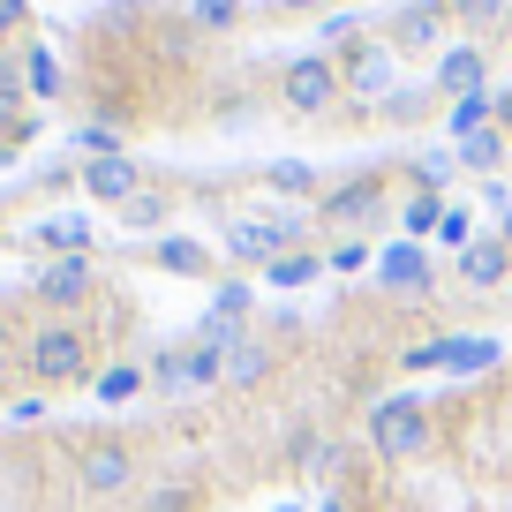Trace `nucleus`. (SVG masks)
<instances>
[{
	"instance_id": "dca6fc26",
	"label": "nucleus",
	"mask_w": 512,
	"mask_h": 512,
	"mask_svg": "<svg viewBox=\"0 0 512 512\" xmlns=\"http://www.w3.org/2000/svg\"><path fill=\"white\" fill-rule=\"evenodd\" d=\"M452 144H467V136H482V128H497V91H475V98H452Z\"/></svg>"
},
{
	"instance_id": "f257e3e1",
	"label": "nucleus",
	"mask_w": 512,
	"mask_h": 512,
	"mask_svg": "<svg viewBox=\"0 0 512 512\" xmlns=\"http://www.w3.org/2000/svg\"><path fill=\"white\" fill-rule=\"evenodd\" d=\"M369 452H377V460H392V467H407V460H422V452H437L430 407H422L415 392H400V400H377V407H369Z\"/></svg>"
},
{
	"instance_id": "412c9836",
	"label": "nucleus",
	"mask_w": 512,
	"mask_h": 512,
	"mask_svg": "<svg viewBox=\"0 0 512 512\" xmlns=\"http://www.w3.org/2000/svg\"><path fill=\"white\" fill-rule=\"evenodd\" d=\"M452 151H460L467 174H490V181H497V166H505V136H497V128H482V136H467V144H452Z\"/></svg>"
},
{
	"instance_id": "9b49d317",
	"label": "nucleus",
	"mask_w": 512,
	"mask_h": 512,
	"mask_svg": "<svg viewBox=\"0 0 512 512\" xmlns=\"http://www.w3.org/2000/svg\"><path fill=\"white\" fill-rule=\"evenodd\" d=\"M377 287H392V294H430V249H422V241L377 249Z\"/></svg>"
},
{
	"instance_id": "6e6552de",
	"label": "nucleus",
	"mask_w": 512,
	"mask_h": 512,
	"mask_svg": "<svg viewBox=\"0 0 512 512\" xmlns=\"http://www.w3.org/2000/svg\"><path fill=\"white\" fill-rule=\"evenodd\" d=\"M226 249H234V264L272 272L279 256L294 249V241H287V226H279V219H226Z\"/></svg>"
},
{
	"instance_id": "6ab92c4d",
	"label": "nucleus",
	"mask_w": 512,
	"mask_h": 512,
	"mask_svg": "<svg viewBox=\"0 0 512 512\" xmlns=\"http://www.w3.org/2000/svg\"><path fill=\"white\" fill-rule=\"evenodd\" d=\"M264 279H272V287H287V294H302L309 279H324V256H317V249H287Z\"/></svg>"
},
{
	"instance_id": "ea45409f",
	"label": "nucleus",
	"mask_w": 512,
	"mask_h": 512,
	"mask_svg": "<svg viewBox=\"0 0 512 512\" xmlns=\"http://www.w3.org/2000/svg\"><path fill=\"white\" fill-rule=\"evenodd\" d=\"M324 512H354V505H347V497H332V505H324Z\"/></svg>"
},
{
	"instance_id": "423d86ee",
	"label": "nucleus",
	"mask_w": 512,
	"mask_h": 512,
	"mask_svg": "<svg viewBox=\"0 0 512 512\" xmlns=\"http://www.w3.org/2000/svg\"><path fill=\"white\" fill-rule=\"evenodd\" d=\"M384 211H392L384 181H377V174H362V181H347V189H332V196H324V204H317V219H324V226H347V234H362V241H369V226H377Z\"/></svg>"
},
{
	"instance_id": "f03ea898",
	"label": "nucleus",
	"mask_w": 512,
	"mask_h": 512,
	"mask_svg": "<svg viewBox=\"0 0 512 512\" xmlns=\"http://www.w3.org/2000/svg\"><path fill=\"white\" fill-rule=\"evenodd\" d=\"M23 377L83 384V377H91V332H83V324H38L31 347H23Z\"/></svg>"
},
{
	"instance_id": "7ed1b4c3",
	"label": "nucleus",
	"mask_w": 512,
	"mask_h": 512,
	"mask_svg": "<svg viewBox=\"0 0 512 512\" xmlns=\"http://www.w3.org/2000/svg\"><path fill=\"white\" fill-rule=\"evenodd\" d=\"M339 98H347V76H339V61H324V53H294L287 76H279V106L302 113V121L332 113Z\"/></svg>"
},
{
	"instance_id": "4468645a",
	"label": "nucleus",
	"mask_w": 512,
	"mask_h": 512,
	"mask_svg": "<svg viewBox=\"0 0 512 512\" xmlns=\"http://www.w3.org/2000/svg\"><path fill=\"white\" fill-rule=\"evenodd\" d=\"M151 264H159V272H174V279H211V264H219V256H211L204 241H189V234H159V241H151Z\"/></svg>"
},
{
	"instance_id": "20e7f679",
	"label": "nucleus",
	"mask_w": 512,
	"mask_h": 512,
	"mask_svg": "<svg viewBox=\"0 0 512 512\" xmlns=\"http://www.w3.org/2000/svg\"><path fill=\"white\" fill-rule=\"evenodd\" d=\"M151 384H159L166 400H189V392H211L226 384V347H204V339H181L151 362Z\"/></svg>"
},
{
	"instance_id": "a878e982",
	"label": "nucleus",
	"mask_w": 512,
	"mask_h": 512,
	"mask_svg": "<svg viewBox=\"0 0 512 512\" xmlns=\"http://www.w3.org/2000/svg\"><path fill=\"white\" fill-rule=\"evenodd\" d=\"M249 302H256V287H249V279H226V287L211 294V317H226V324H249Z\"/></svg>"
},
{
	"instance_id": "393cba45",
	"label": "nucleus",
	"mask_w": 512,
	"mask_h": 512,
	"mask_svg": "<svg viewBox=\"0 0 512 512\" xmlns=\"http://www.w3.org/2000/svg\"><path fill=\"white\" fill-rule=\"evenodd\" d=\"M264 189H272V196H309L317 174H309L302 159H279V166H264Z\"/></svg>"
},
{
	"instance_id": "c756f323",
	"label": "nucleus",
	"mask_w": 512,
	"mask_h": 512,
	"mask_svg": "<svg viewBox=\"0 0 512 512\" xmlns=\"http://www.w3.org/2000/svg\"><path fill=\"white\" fill-rule=\"evenodd\" d=\"M497 362V339H460L452 347V377H475V369H490Z\"/></svg>"
},
{
	"instance_id": "f704fd0d",
	"label": "nucleus",
	"mask_w": 512,
	"mask_h": 512,
	"mask_svg": "<svg viewBox=\"0 0 512 512\" xmlns=\"http://www.w3.org/2000/svg\"><path fill=\"white\" fill-rule=\"evenodd\" d=\"M452 16H467V23H497V16H505V0H452Z\"/></svg>"
},
{
	"instance_id": "f3484780",
	"label": "nucleus",
	"mask_w": 512,
	"mask_h": 512,
	"mask_svg": "<svg viewBox=\"0 0 512 512\" xmlns=\"http://www.w3.org/2000/svg\"><path fill=\"white\" fill-rule=\"evenodd\" d=\"M400 226H407V241L437 234V226H445V189H422V181H415V196L400 204Z\"/></svg>"
},
{
	"instance_id": "4c0bfd02",
	"label": "nucleus",
	"mask_w": 512,
	"mask_h": 512,
	"mask_svg": "<svg viewBox=\"0 0 512 512\" xmlns=\"http://www.w3.org/2000/svg\"><path fill=\"white\" fill-rule=\"evenodd\" d=\"M16 377V347H8V332H0V384Z\"/></svg>"
},
{
	"instance_id": "f8f14e48",
	"label": "nucleus",
	"mask_w": 512,
	"mask_h": 512,
	"mask_svg": "<svg viewBox=\"0 0 512 512\" xmlns=\"http://www.w3.org/2000/svg\"><path fill=\"white\" fill-rule=\"evenodd\" d=\"M83 189H91L98 204H113V211H121L128 196L144 189V166L128 159V151H121V159H83Z\"/></svg>"
},
{
	"instance_id": "2eb2a0df",
	"label": "nucleus",
	"mask_w": 512,
	"mask_h": 512,
	"mask_svg": "<svg viewBox=\"0 0 512 512\" xmlns=\"http://www.w3.org/2000/svg\"><path fill=\"white\" fill-rule=\"evenodd\" d=\"M482 76H490V53H482V46H452L445 61H437V91H445V98H475Z\"/></svg>"
},
{
	"instance_id": "b1692460",
	"label": "nucleus",
	"mask_w": 512,
	"mask_h": 512,
	"mask_svg": "<svg viewBox=\"0 0 512 512\" xmlns=\"http://www.w3.org/2000/svg\"><path fill=\"white\" fill-rule=\"evenodd\" d=\"M369 264H377V249H369L362 234H347V241H339V249H324V272H339V279L369 272Z\"/></svg>"
},
{
	"instance_id": "72a5a7b5",
	"label": "nucleus",
	"mask_w": 512,
	"mask_h": 512,
	"mask_svg": "<svg viewBox=\"0 0 512 512\" xmlns=\"http://www.w3.org/2000/svg\"><path fill=\"white\" fill-rule=\"evenodd\" d=\"M437 241H445L452 256H460V249H475V226H467V211H445V226H437Z\"/></svg>"
},
{
	"instance_id": "473e14b6",
	"label": "nucleus",
	"mask_w": 512,
	"mask_h": 512,
	"mask_svg": "<svg viewBox=\"0 0 512 512\" xmlns=\"http://www.w3.org/2000/svg\"><path fill=\"white\" fill-rule=\"evenodd\" d=\"M422 106H430V91H407V83H400L377 113H384V121H422Z\"/></svg>"
},
{
	"instance_id": "7c9ffc66",
	"label": "nucleus",
	"mask_w": 512,
	"mask_h": 512,
	"mask_svg": "<svg viewBox=\"0 0 512 512\" xmlns=\"http://www.w3.org/2000/svg\"><path fill=\"white\" fill-rule=\"evenodd\" d=\"M452 166H460V151H415V181L422 189H445Z\"/></svg>"
},
{
	"instance_id": "9d476101",
	"label": "nucleus",
	"mask_w": 512,
	"mask_h": 512,
	"mask_svg": "<svg viewBox=\"0 0 512 512\" xmlns=\"http://www.w3.org/2000/svg\"><path fill=\"white\" fill-rule=\"evenodd\" d=\"M91 294H98L91 256H61V264H46V272H38V302H46V309H83Z\"/></svg>"
},
{
	"instance_id": "a211bd4d",
	"label": "nucleus",
	"mask_w": 512,
	"mask_h": 512,
	"mask_svg": "<svg viewBox=\"0 0 512 512\" xmlns=\"http://www.w3.org/2000/svg\"><path fill=\"white\" fill-rule=\"evenodd\" d=\"M272 347H264V339H241V347L234 354H226V384H241V392H249V384H264V377H272Z\"/></svg>"
},
{
	"instance_id": "cd10ccee",
	"label": "nucleus",
	"mask_w": 512,
	"mask_h": 512,
	"mask_svg": "<svg viewBox=\"0 0 512 512\" xmlns=\"http://www.w3.org/2000/svg\"><path fill=\"white\" fill-rule=\"evenodd\" d=\"M196 505H204V490H196V482H166V490L144 497V512H196Z\"/></svg>"
},
{
	"instance_id": "5701e85b",
	"label": "nucleus",
	"mask_w": 512,
	"mask_h": 512,
	"mask_svg": "<svg viewBox=\"0 0 512 512\" xmlns=\"http://www.w3.org/2000/svg\"><path fill=\"white\" fill-rule=\"evenodd\" d=\"M23 76H31V98H61V91H68V76H61V61H53V46H31V53H23Z\"/></svg>"
},
{
	"instance_id": "aec40b11",
	"label": "nucleus",
	"mask_w": 512,
	"mask_h": 512,
	"mask_svg": "<svg viewBox=\"0 0 512 512\" xmlns=\"http://www.w3.org/2000/svg\"><path fill=\"white\" fill-rule=\"evenodd\" d=\"M98 400H106V407H121V400H136V392H144V384H151V369H136V362H113V369H98Z\"/></svg>"
},
{
	"instance_id": "39448f33",
	"label": "nucleus",
	"mask_w": 512,
	"mask_h": 512,
	"mask_svg": "<svg viewBox=\"0 0 512 512\" xmlns=\"http://www.w3.org/2000/svg\"><path fill=\"white\" fill-rule=\"evenodd\" d=\"M76 482L91 497H121V490H136V452L121 445V437H91V445L76 452Z\"/></svg>"
},
{
	"instance_id": "c9c22d12",
	"label": "nucleus",
	"mask_w": 512,
	"mask_h": 512,
	"mask_svg": "<svg viewBox=\"0 0 512 512\" xmlns=\"http://www.w3.org/2000/svg\"><path fill=\"white\" fill-rule=\"evenodd\" d=\"M23 16H31L23 0H0V38H8V31H23Z\"/></svg>"
},
{
	"instance_id": "ddd939ff",
	"label": "nucleus",
	"mask_w": 512,
	"mask_h": 512,
	"mask_svg": "<svg viewBox=\"0 0 512 512\" xmlns=\"http://www.w3.org/2000/svg\"><path fill=\"white\" fill-rule=\"evenodd\" d=\"M452 264H460V279H467L475 294H490V287H512V249H505V241H475V249H460Z\"/></svg>"
},
{
	"instance_id": "0eeeda50",
	"label": "nucleus",
	"mask_w": 512,
	"mask_h": 512,
	"mask_svg": "<svg viewBox=\"0 0 512 512\" xmlns=\"http://www.w3.org/2000/svg\"><path fill=\"white\" fill-rule=\"evenodd\" d=\"M339 76H347L354 98H377V106L400 91V83H392V46H377V38H354L347 61H339Z\"/></svg>"
},
{
	"instance_id": "a19ab883",
	"label": "nucleus",
	"mask_w": 512,
	"mask_h": 512,
	"mask_svg": "<svg viewBox=\"0 0 512 512\" xmlns=\"http://www.w3.org/2000/svg\"><path fill=\"white\" fill-rule=\"evenodd\" d=\"M497 241H505V249H512V219H505V226H497Z\"/></svg>"
},
{
	"instance_id": "4be33fe9",
	"label": "nucleus",
	"mask_w": 512,
	"mask_h": 512,
	"mask_svg": "<svg viewBox=\"0 0 512 512\" xmlns=\"http://www.w3.org/2000/svg\"><path fill=\"white\" fill-rule=\"evenodd\" d=\"M166 211H174V196H166V189H136V196L121 204V226L151 234V226H166Z\"/></svg>"
},
{
	"instance_id": "1a4fd4ad",
	"label": "nucleus",
	"mask_w": 512,
	"mask_h": 512,
	"mask_svg": "<svg viewBox=\"0 0 512 512\" xmlns=\"http://www.w3.org/2000/svg\"><path fill=\"white\" fill-rule=\"evenodd\" d=\"M445 16H452V0H415V8H400V16L384 23V46L392 53H422L445 38Z\"/></svg>"
},
{
	"instance_id": "c85d7f7f",
	"label": "nucleus",
	"mask_w": 512,
	"mask_h": 512,
	"mask_svg": "<svg viewBox=\"0 0 512 512\" xmlns=\"http://www.w3.org/2000/svg\"><path fill=\"white\" fill-rule=\"evenodd\" d=\"M452 347H460L452 332H445V339H422V347L400 354V369H452Z\"/></svg>"
},
{
	"instance_id": "bb28decb",
	"label": "nucleus",
	"mask_w": 512,
	"mask_h": 512,
	"mask_svg": "<svg viewBox=\"0 0 512 512\" xmlns=\"http://www.w3.org/2000/svg\"><path fill=\"white\" fill-rule=\"evenodd\" d=\"M189 23H196V31H234L241 0H189Z\"/></svg>"
},
{
	"instance_id": "2f4dec72",
	"label": "nucleus",
	"mask_w": 512,
	"mask_h": 512,
	"mask_svg": "<svg viewBox=\"0 0 512 512\" xmlns=\"http://www.w3.org/2000/svg\"><path fill=\"white\" fill-rule=\"evenodd\" d=\"M23 91H31L23 61H0V113H23Z\"/></svg>"
},
{
	"instance_id": "58836bf2",
	"label": "nucleus",
	"mask_w": 512,
	"mask_h": 512,
	"mask_svg": "<svg viewBox=\"0 0 512 512\" xmlns=\"http://www.w3.org/2000/svg\"><path fill=\"white\" fill-rule=\"evenodd\" d=\"M279 8H294V16H317V8H324V0H279Z\"/></svg>"
},
{
	"instance_id": "79ce46f5",
	"label": "nucleus",
	"mask_w": 512,
	"mask_h": 512,
	"mask_svg": "<svg viewBox=\"0 0 512 512\" xmlns=\"http://www.w3.org/2000/svg\"><path fill=\"white\" fill-rule=\"evenodd\" d=\"M272 512H302V505H272Z\"/></svg>"
},
{
	"instance_id": "e433bc0d",
	"label": "nucleus",
	"mask_w": 512,
	"mask_h": 512,
	"mask_svg": "<svg viewBox=\"0 0 512 512\" xmlns=\"http://www.w3.org/2000/svg\"><path fill=\"white\" fill-rule=\"evenodd\" d=\"M497 136H505V144H512V83H505V91H497Z\"/></svg>"
}]
</instances>
